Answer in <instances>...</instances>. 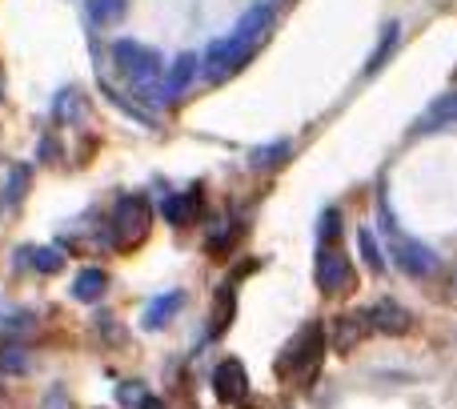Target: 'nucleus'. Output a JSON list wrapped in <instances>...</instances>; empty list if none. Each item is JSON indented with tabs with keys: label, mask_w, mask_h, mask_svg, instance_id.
<instances>
[{
	"label": "nucleus",
	"mask_w": 457,
	"mask_h": 409,
	"mask_svg": "<svg viewBox=\"0 0 457 409\" xmlns=\"http://www.w3.org/2000/svg\"><path fill=\"white\" fill-rule=\"evenodd\" d=\"M269 4H277V0H269Z\"/></svg>",
	"instance_id": "25"
},
{
	"label": "nucleus",
	"mask_w": 457,
	"mask_h": 409,
	"mask_svg": "<svg viewBox=\"0 0 457 409\" xmlns=\"http://www.w3.org/2000/svg\"><path fill=\"white\" fill-rule=\"evenodd\" d=\"M104 285H109L104 269H85V273L72 281V297H77V301H96L104 293Z\"/></svg>",
	"instance_id": "13"
},
{
	"label": "nucleus",
	"mask_w": 457,
	"mask_h": 409,
	"mask_svg": "<svg viewBox=\"0 0 457 409\" xmlns=\"http://www.w3.org/2000/svg\"><path fill=\"white\" fill-rule=\"evenodd\" d=\"M289 157V141H277L273 149H257L253 153V165H277V161Z\"/></svg>",
	"instance_id": "21"
},
{
	"label": "nucleus",
	"mask_w": 457,
	"mask_h": 409,
	"mask_svg": "<svg viewBox=\"0 0 457 409\" xmlns=\"http://www.w3.org/2000/svg\"><path fill=\"white\" fill-rule=\"evenodd\" d=\"M253 48H257V45H253V40H241L237 32L213 40V45H209V53H205V77L209 80H221V77H228V72H237L253 56Z\"/></svg>",
	"instance_id": "4"
},
{
	"label": "nucleus",
	"mask_w": 457,
	"mask_h": 409,
	"mask_svg": "<svg viewBox=\"0 0 457 409\" xmlns=\"http://www.w3.org/2000/svg\"><path fill=\"white\" fill-rule=\"evenodd\" d=\"M365 325L378 333H405L413 325V317L405 313L397 301H378V305L365 309Z\"/></svg>",
	"instance_id": "8"
},
{
	"label": "nucleus",
	"mask_w": 457,
	"mask_h": 409,
	"mask_svg": "<svg viewBox=\"0 0 457 409\" xmlns=\"http://www.w3.org/2000/svg\"><path fill=\"white\" fill-rule=\"evenodd\" d=\"M24 189H29V165H16L12 173H8V185H4V193H0V204H16L24 197Z\"/></svg>",
	"instance_id": "14"
},
{
	"label": "nucleus",
	"mask_w": 457,
	"mask_h": 409,
	"mask_svg": "<svg viewBox=\"0 0 457 409\" xmlns=\"http://www.w3.org/2000/svg\"><path fill=\"white\" fill-rule=\"evenodd\" d=\"M213 394L221 397L225 405H237L245 402V394H249V373H245L241 362H221L213 370Z\"/></svg>",
	"instance_id": "6"
},
{
	"label": "nucleus",
	"mask_w": 457,
	"mask_h": 409,
	"mask_svg": "<svg viewBox=\"0 0 457 409\" xmlns=\"http://www.w3.org/2000/svg\"><path fill=\"white\" fill-rule=\"evenodd\" d=\"M361 330H365V313L361 317H345V321H337V346L341 349H349V346H357V338H361Z\"/></svg>",
	"instance_id": "19"
},
{
	"label": "nucleus",
	"mask_w": 457,
	"mask_h": 409,
	"mask_svg": "<svg viewBox=\"0 0 457 409\" xmlns=\"http://www.w3.org/2000/svg\"><path fill=\"white\" fill-rule=\"evenodd\" d=\"M341 233V213L337 209H325V217H321V241L325 245H333V237Z\"/></svg>",
	"instance_id": "22"
},
{
	"label": "nucleus",
	"mask_w": 457,
	"mask_h": 409,
	"mask_svg": "<svg viewBox=\"0 0 457 409\" xmlns=\"http://www.w3.org/2000/svg\"><path fill=\"white\" fill-rule=\"evenodd\" d=\"M228 321H233V285H225L221 293H217V313H213V338L217 333L228 330Z\"/></svg>",
	"instance_id": "18"
},
{
	"label": "nucleus",
	"mask_w": 457,
	"mask_h": 409,
	"mask_svg": "<svg viewBox=\"0 0 457 409\" xmlns=\"http://www.w3.org/2000/svg\"><path fill=\"white\" fill-rule=\"evenodd\" d=\"M193 72H197V56H193V53L177 56L173 69H169V77H165V85H161V96H181L185 88H189Z\"/></svg>",
	"instance_id": "10"
},
{
	"label": "nucleus",
	"mask_w": 457,
	"mask_h": 409,
	"mask_svg": "<svg viewBox=\"0 0 457 409\" xmlns=\"http://www.w3.org/2000/svg\"><path fill=\"white\" fill-rule=\"evenodd\" d=\"M357 241H361V257H365V265H370L373 273H381V269H386V257H381L378 237H373L370 229H361V233H357Z\"/></svg>",
	"instance_id": "17"
},
{
	"label": "nucleus",
	"mask_w": 457,
	"mask_h": 409,
	"mask_svg": "<svg viewBox=\"0 0 457 409\" xmlns=\"http://www.w3.org/2000/svg\"><path fill=\"white\" fill-rule=\"evenodd\" d=\"M397 37H402V24H386V32H381V45H378V56L370 61V72H373V69H381V61H386V56L394 53Z\"/></svg>",
	"instance_id": "20"
},
{
	"label": "nucleus",
	"mask_w": 457,
	"mask_h": 409,
	"mask_svg": "<svg viewBox=\"0 0 457 409\" xmlns=\"http://www.w3.org/2000/svg\"><path fill=\"white\" fill-rule=\"evenodd\" d=\"M29 261H32V269H37V273H61V269H64V253L61 249H32Z\"/></svg>",
	"instance_id": "15"
},
{
	"label": "nucleus",
	"mask_w": 457,
	"mask_h": 409,
	"mask_svg": "<svg viewBox=\"0 0 457 409\" xmlns=\"http://www.w3.org/2000/svg\"><path fill=\"white\" fill-rule=\"evenodd\" d=\"M153 225V209L145 197H120L112 209V237H117L120 249H137V245L149 237Z\"/></svg>",
	"instance_id": "3"
},
{
	"label": "nucleus",
	"mask_w": 457,
	"mask_h": 409,
	"mask_svg": "<svg viewBox=\"0 0 457 409\" xmlns=\"http://www.w3.org/2000/svg\"><path fill=\"white\" fill-rule=\"evenodd\" d=\"M325 362V338H321V325H305V330L293 338V346L281 354V365L277 370L285 378H297V381H313L317 370Z\"/></svg>",
	"instance_id": "2"
},
{
	"label": "nucleus",
	"mask_w": 457,
	"mask_h": 409,
	"mask_svg": "<svg viewBox=\"0 0 457 409\" xmlns=\"http://www.w3.org/2000/svg\"><path fill=\"white\" fill-rule=\"evenodd\" d=\"M201 213V189H189V193H177V197L165 201V217L173 225H189L193 217Z\"/></svg>",
	"instance_id": "11"
},
{
	"label": "nucleus",
	"mask_w": 457,
	"mask_h": 409,
	"mask_svg": "<svg viewBox=\"0 0 457 409\" xmlns=\"http://www.w3.org/2000/svg\"><path fill=\"white\" fill-rule=\"evenodd\" d=\"M450 125H457V93H445L429 104L426 117L418 121V133H434V129H450Z\"/></svg>",
	"instance_id": "9"
},
{
	"label": "nucleus",
	"mask_w": 457,
	"mask_h": 409,
	"mask_svg": "<svg viewBox=\"0 0 457 409\" xmlns=\"http://www.w3.org/2000/svg\"><path fill=\"white\" fill-rule=\"evenodd\" d=\"M48 409H64V402H61V397H53V402H48Z\"/></svg>",
	"instance_id": "24"
},
{
	"label": "nucleus",
	"mask_w": 457,
	"mask_h": 409,
	"mask_svg": "<svg viewBox=\"0 0 457 409\" xmlns=\"http://www.w3.org/2000/svg\"><path fill=\"white\" fill-rule=\"evenodd\" d=\"M394 253H397V265H402L410 277H434L437 265H442V261H437V253L426 249L421 241H397Z\"/></svg>",
	"instance_id": "7"
},
{
	"label": "nucleus",
	"mask_w": 457,
	"mask_h": 409,
	"mask_svg": "<svg viewBox=\"0 0 457 409\" xmlns=\"http://www.w3.org/2000/svg\"><path fill=\"white\" fill-rule=\"evenodd\" d=\"M353 265L345 261V253L333 249V245H325L321 253H317V289L325 293V297H345L349 289H353Z\"/></svg>",
	"instance_id": "5"
},
{
	"label": "nucleus",
	"mask_w": 457,
	"mask_h": 409,
	"mask_svg": "<svg viewBox=\"0 0 457 409\" xmlns=\"http://www.w3.org/2000/svg\"><path fill=\"white\" fill-rule=\"evenodd\" d=\"M125 4L129 0H88V8H93V21L96 24H112L125 16Z\"/></svg>",
	"instance_id": "16"
},
{
	"label": "nucleus",
	"mask_w": 457,
	"mask_h": 409,
	"mask_svg": "<svg viewBox=\"0 0 457 409\" xmlns=\"http://www.w3.org/2000/svg\"><path fill=\"white\" fill-rule=\"evenodd\" d=\"M112 61L117 69L129 77V85L137 93H149V96H161V85H165V69H161V56L145 45H133V40H117L112 45Z\"/></svg>",
	"instance_id": "1"
},
{
	"label": "nucleus",
	"mask_w": 457,
	"mask_h": 409,
	"mask_svg": "<svg viewBox=\"0 0 457 409\" xmlns=\"http://www.w3.org/2000/svg\"><path fill=\"white\" fill-rule=\"evenodd\" d=\"M141 409H165V405H161V402H157V397H149V394H145V402H141Z\"/></svg>",
	"instance_id": "23"
},
{
	"label": "nucleus",
	"mask_w": 457,
	"mask_h": 409,
	"mask_svg": "<svg viewBox=\"0 0 457 409\" xmlns=\"http://www.w3.org/2000/svg\"><path fill=\"white\" fill-rule=\"evenodd\" d=\"M181 301H185V293H165V297H157L149 309H145V330H161V325L181 309Z\"/></svg>",
	"instance_id": "12"
}]
</instances>
